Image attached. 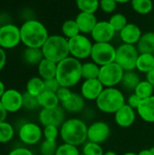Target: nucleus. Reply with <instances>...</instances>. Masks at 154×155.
Segmentation results:
<instances>
[{
    "instance_id": "nucleus-1",
    "label": "nucleus",
    "mask_w": 154,
    "mask_h": 155,
    "mask_svg": "<svg viewBox=\"0 0 154 155\" xmlns=\"http://www.w3.org/2000/svg\"><path fill=\"white\" fill-rule=\"evenodd\" d=\"M21 42L26 47L42 48L49 37L45 25L35 19L26 20L20 27Z\"/></svg>"
},
{
    "instance_id": "nucleus-2",
    "label": "nucleus",
    "mask_w": 154,
    "mask_h": 155,
    "mask_svg": "<svg viewBox=\"0 0 154 155\" xmlns=\"http://www.w3.org/2000/svg\"><path fill=\"white\" fill-rule=\"evenodd\" d=\"M82 64L80 60L73 56L58 63L55 78L60 86L70 88L76 85L82 79Z\"/></svg>"
},
{
    "instance_id": "nucleus-3",
    "label": "nucleus",
    "mask_w": 154,
    "mask_h": 155,
    "mask_svg": "<svg viewBox=\"0 0 154 155\" xmlns=\"http://www.w3.org/2000/svg\"><path fill=\"white\" fill-rule=\"evenodd\" d=\"M88 126L79 118H70L64 122L60 128V136L64 143L74 146L84 144L87 140Z\"/></svg>"
},
{
    "instance_id": "nucleus-4",
    "label": "nucleus",
    "mask_w": 154,
    "mask_h": 155,
    "mask_svg": "<svg viewBox=\"0 0 154 155\" xmlns=\"http://www.w3.org/2000/svg\"><path fill=\"white\" fill-rule=\"evenodd\" d=\"M41 49L45 59L56 64L67 58L70 54L68 39L59 35H49Z\"/></svg>"
},
{
    "instance_id": "nucleus-5",
    "label": "nucleus",
    "mask_w": 154,
    "mask_h": 155,
    "mask_svg": "<svg viewBox=\"0 0 154 155\" xmlns=\"http://www.w3.org/2000/svg\"><path fill=\"white\" fill-rule=\"evenodd\" d=\"M97 108L105 114H115L125 104V97L121 90L115 87L104 88L95 101Z\"/></svg>"
},
{
    "instance_id": "nucleus-6",
    "label": "nucleus",
    "mask_w": 154,
    "mask_h": 155,
    "mask_svg": "<svg viewBox=\"0 0 154 155\" xmlns=\"http://www.w3.org/2000/svg\"><path fill=\"white\" fill-rule=\"evenodd\" d=\"M139 51L136 45L122 44L116 48L115 63L125 71H134L139 57Z\"/></svg>"
},
{
    "instance_id": "nucleus-7",
    "label": "nucleus",
    "mask_w": 154,
    "mask_h": 155,
    "mask_svg": "<svg viewBox=\"0 0 154 155\" xmlns=\"http://www.w3.org/2000/svg\"><path fill=\"white\" fill-rule=\"evenodd\" d=\"M116 48L111 43H94L92 48L91 58L93 63L103 66L115 62Z\"/></svg>"
},
{
    "instance_id": "nucleus-8",
    "label": "nucleus",
    "mask_w": 154,
    "mask_h": 155,
    "mask_svg": "<svg viewBox=\"0 0 154 155\" xmlns=\"http://www.w3.org/2000/svg\"><path fill=\"white\" fill-rule=\"evenodd\" d=\"M124 70L115 62L101 66L98 80L105 87H114L121 84Z\"/></svg>"
},
{
    "instance_id": "nucleus-9",
    "label": "nucleus",
    "mask_w": 154,
    "mask_h": 155,
    "mask_svg": "<svg viewBox=\"0 0 154 155\" xmlns=\"http://www.w3.org/2000/svg\"><path fill=\"white\" fill-rule=\"evenodd\" d=\"M69 52L71 56L81 60L91 56L93 44L84 35H78L71 39H68Z\"/></svg>"
},
{
    "instance_id": "nucleus-10",
    "label": "nucleus",
    "mask_w": 154,
    "mask_h": 155,
    "mask_svg": "<svg viewBox=\"0 0 154 155\" xmlns=\"http://www.w3.org/2000/svg\"><path fill=\"white\" fill-rule=\"evenodd\" d=\"M21 42L20 28L13 24H5L0 27V47L13 48Z\"/></svg>"
},
{
    "instance_id": "nucleus-11",
    "label": "nucleus",
    "mask_w": 154,
    "mask_h": 155,
    "mask_svg": "<svg viewBox=\"0 0 154 155\" xmlns=\"http://www.w3.org/2000/svg\"><path fill=\"white\" fill-rule=\"evenodd\" d=\"M111 134L109 124L103 121H97L88 126L87 140L92 143L101 144L104 143Z\"/></svg>"
},
{
    "instance_id": "nucleus-12",
    "label": "nucleus",
    "mask_w": 154,
    "mask_h": 155,
    "mask_svg": "<svg viewBox=\"0 0 154 155\" xmlns=\"http://www.w3.org/2000/svg\"><path fill=\"white\" fill-rule=\"evenodd\" d=\"M39 121L44 127L49 125L59 127L65 121L64 111L61 106L53 109H42L39 113Z\"/></svg>"
},
{
    "instance_id": "nucleus-13",
    "label": "nucleus",
    "mask_w": 154,
    "mask_h": 155,
    "mask_svg": "<svg viewBox=\"0 0 154 155\" xmlns=\"http://www.w3.org/2000/svg\"><path fill=\"white\" fill-rule=\"evenodd\" d=\"M43 135L40 126L34 123H26L19 129V138L25 144L37 143Z\"/></svg>"
},
{
    "instance_id": "nucleus-14",
    "label": "nucleus",
    "mask_w": 154,
    "mask_h": 155,
    "mask_svg": "<svg viewBox=\"0 0 154 155\" xmlns=\"http://www.w3.org/2000/svg\"><path fill=\"white\" fill-rule=\"evenodd\" d=\"M0 102L7 112H17L23 107V94L15 89H7L2 95Z\"/></svg>"
},
{
    "instance_id": "nucleus-15",
    "label": "nucleus",
    "mask_w": 154,
    "mask_h": 155,
    "mask_svg": "<svg viewBox=\"0 0 154 155\" xmlns=\"http://www.w3.org/2000/svg\"><path fill=\"white\" fill-rule=\"evenodd\" d=\"M115 31L109 21H98L91 33L95 43H110L115 35Z\"/></svg>"
},
{
    "instance_id": "nucleus-16",
    "label": "nucleus",
    "mask_w": 154,
    "mask_h": 155,
    "mask_svg": "<svg viewBox=\"0 0 154 155\" xmlns=\"http://www.w3.org/2000/svg\"><path fill=\"white\" fill-rule=\"evenodd\" d=\"M104 86L97 79L84 80L81 85V95L86 100H95L103 91Z\"/></svg>"
},
{
    "instance_id": "nucleus-17",
    "label": "nucleus",
    "mask_w": 154,
    "mask_h": 155,
    "mask_svg": "<svg viewBox=\"0 0 154 155\" xmlns=\"http://www.w3.org/2000/svg\"><path fill=\"white\" fill-rule=\"evenodd\" d=\"M136 118L135 111L133 108L125 104L114 114V121L120 127L127 128L133 124Z\"/></svg>"
},
{
    "instance_id": "nucleus-18",
    "label": "nucleus",
    "mask_w": 154,
    "mask_h": 155,
    "mask_svg": "<svg viewBox=\"0 0 154 155\" xmlns=\"http://www.w3.org/2000/svg\"><path fill=\"white\" fill-rule=\"evenodd\" d=\"M119 35L123 44L133 45L138 44L143 35L141 28L133 23H128L127 25L119 33Z\"/></svg>"
},
{
    "instance_id": "nucleus-19",
    "label": "nucleus",
    "mask_w": 154,
    "mask_h": 155,
    "mask_svg": "<svg viewBox=\"0 0 154 155\" xmlns=\"http://www.w3.org/2000/svg\"><path fill=\"white\" fill-rule=\"evenodd\" d=\"M74 20L82 35L91 34L98 22L94 14H88L84 12H80Z\"/></svg>"
},
{
    "instance_id": "nucleus-20",
    "label": "nucleus",
    "mask_w": 154,
    "mask_h": 155,
    "mask_svg": "<svg viewBox=\"0 0 154 155\" xmlns=\"http://www.w3.org/2000/svg\"><path fill=\"white\" fill-rule=\"evenodd\" d=\"M139 116L147 123H154V95L142 100L137 108Z\"/></svg>"
},
{
    "instance_id": "nucleus-21",
    "label": "nucleus",
    "mask_w": 154,
    "mask_h": 155,
    "mask_svg": "<svg viewBox=\"0 0 154 155\" xmlns=\"http://www.w3.org/2000/svg\"><path fill=\"white\" fill-rule=\"evenodd\" d=\"M57 71V64L44 58L38 64V74L43 80L55 78Z\"/></svg>"
},
{
    "instance_id": "nucleus-22",
    "label": "nucleus",
    "mask_w": 154,
    "mask_h": 155,
    "mask_svg": "<svg viewBox=\"0 0 154 155\" xmlns=\"http://www.w3.org/2000/svg\"><path fill=\"white\" fill-rule=\"evenodd\" d=\"M62 107L69 113H79L84 107V98L79 94L73 93L66 102L62 103Z\"/></svg>"
},
{
    "instance_id": "nucleus-23",
    "label": "nucleus",
    "mask_w": 154,
    "mask_h": 155,
    "mask_svg": "<svg viewBox=\"0 0 154 155\" xmlns=\"http://www.w3.org/2000/svg\"><path fill=\"white\" fill-rule=\"evenodd\" d=\"M136 47L140 54H154V33L147 32L143 34Z\"/></svg>"
},
{
    "instance_id": "nucleus-24",
    "label": "nucleus",
    "mask_w": 154,
    "mask_h": 155,
    "mask_svg": "<svg viewBox=\"0 0 154 155\" xmlns=\"http://www.w3.org/2000/svg\"><path fill=\"white\" fill-rule=\"evenodd\" d=\"M39 105L43 107V109H53L59 106V99L56 96L55 93H51L47 91H44L41 94L37 96Z\"/></svg>"
},
{
    "instance_id": "nucleus-25",
    "label": "nucleus",
    "mask_w": 154,
    "mask_h": 155,
    "mask_svg": "<svg viewBox=\"0 0 154 155\" xmlns=\"http://www.w3.org/2000/svg\"><path fill=\"white\" fill-rule=\"evenodd\" d=\"M154 68V54H140L136 62V69L141 73H149Z\"/></svg>"
},
{
    "instance_id": "nucleus-26",
    "label": "nucleus",
    "mask_w": 154,
    "mask_h": 155,
    "mask_svg": "<svg viewBox=\"0 0 154 155\" xmlns=\"http://www.w3.org/2000/svg\"><path fill=\"white\" fill-rule=\"evenodd\" d=\"M24 60L30 64H39L40 62L44 58L41 48L26 47L23 52Z\"/></svg>"
},
{
    "instance_id": "nucleus-27",
    "label": "nucleus",
    "mask_w": 154,
    "mask_h": 155,
    "mask_svg": "<svg viewBox=\"0 0 154 155\" xmlns=\"http://www.w3.org/2000/svg\"><path fill=\"white\" fill-rule=\"evenodd\" d=\"M142 80H141L139 74L137 73H135L134 71H125L121 84H123V86L125 89L134 91V89L136 88V86L139 84V83Z\"/></svg>"
},
{
    "instance_id": "nucleus-28",
    "label": "nucleus",
    "mask_w": 154,
    "mask_h": 155,
    "mask_svg": "<svg viewBox=\"0 0 154 155\" xmlns=\"http://www.w3.org/2000/svg\"><path fill=\"white\" fill-rule=\"evenodd\" d=\"M100 68L98 64L92 62H86L82 64V78L84 80L97 79L100 73Z\"/></svg>"
},
{
    "instance_id": "nucleus-29",
    "label": "nucleus",
    "mask_w": 154,
    "mask_h": 155,
    "mask_svg": "<svg viewBox=\"0 0 154 155\" xmlns=\"http://www.w3.org/2000/svg\"><path fill=\"white\" fill-rule=\"evenodd\" d=\"M44 91V80L41 77L34 76L30 78L26 84V92L34 96H38Z\"/></svg>"
},
{
    "instance_id": "nucleus-30",
    "label": "nucleus",
    "mask_w": 154,
    "mask_h": 155,
    "mask_svg": "<svg viewBox=\"0 0 154 155\" xmlns=\"http://www.w3.org/2000/svg\"><path fill=\"white\" fill-rule=\"evenodd\" d=\"M154 86L147 80H142L134 89V94L142 100L147 99L154 95Z\"/></svg>"
},
{
    "instance_id": "nucleus-31",
    "label": "nucleus",
    "mask_w": 154,
    "mask_h": 155,
    "mask_svg": "<svg viewBox=\"0 0 154 155\" xmlns=\"http://www.w3.org/2000/svg\"><path fill=\"white\" fill-rule=\"evenodd\" d=\"M62 32L65 38L71 39L78 35H80L79 27L74 19H67L62 25Z\"/></svg>"
},
{
    "instance_id": "nucleus-32",
    "label": "nucleus",
    "mask_w": 154,
    "mask_h": 155,
    "mask_svg": "<svg viewBox=\"0 0 154 155\" xmlns=\"http://www.w3.org/2000/svg\"><path fill=\"white\" fill-rule=\"evenodd\" d=\"M131 5L133 9L140 15H147L153 9V4L151 0H133Z\"/></svg>"
},
{
    "instance_id": "nucleus-33",
    "label": "nucleus",
    "mask_w": 154,
    "mask_h": 155,
    "mask_svg": "<svg viewBox=\"0 0 154 155\" xmlns=\"http://www.w3.org/2000/svg\"><path fill=\"white\" fill-rule=\"evenodd\" d=\"M76 5L80 12L95 14V12L100 8V2L97 0H77Z\"/></svg>"
},
{
    "instance_id": "nucleus-34",
    "label": "nucleus",
    "mask_w": 154,
    "mask_h": 155,
    "mask_svg": "<svg viewBox=\"0 0 154 155\" xmlns=\"http://www.w3.org/2000/svg\"><path fill=\"white\" fill-rule=\"evenodd\" d=\"M109 23L112 25V27L114 29L115 32H121L128 24L127 22V18L126 16L122 14V13H115L113 14L110 19H109Z\"/></svg>"
},
{
    "instance_id": "nucleus-35",
    "label": "nucleus",
    "mask_w": 154,
    "mask_h": 155,
    "mask_svg": "<svg viewBox=\"0 0 154 155\" xmlns=\"http://www.w3.org/2000/svg\"><path fill=\"white\" fill-rule=\"evenodd\" d=\"M14 136V128L6 122L0 123V143H5L12 140Z\"/></svg>"
},
{
    "instance_id": "nucleus-36",
    "label": "nucleus",
    "mask_w": 154,
    "mask_h": 155,
    "mask_svg": "<svg viewBox=\"0 0 154 155\" xmlns=\"http://www.w3.org/2000/svg\"><path fill=\"white\" fill-rule=\"evenodd\" d=\"M82 153L84 155H103L104 152L100 144L88 141L84 144Z\"/></svg>"
},
{
    "instance_id": "nucleus-37",
    "label": "nucleus",
    "mask_w": 154,
    "mask_h": 155,
    "mask_svg": "<svg viewBox=\"0 0 154 155\" xmlns=\"http://www.w3.org/2000/svg\"><path fill=\"white\" fill-rule=\"evenodd\" d=\"M23 107L27 110H35L40 107L37 97L30 94L27 92H25L23 94Z\"/></svg>"
},
{
    "instance_id": "nucleus-38",
    "label": "nucleus",
    "mask_w": 154,
    "mask_h": 155,
    "mask_svg": "<svg viewBox=\"0 0 154 155\" xmlns=\"http://www.w3.org/2000/svg\"><path fill=\"white\" fill-rule=\"evenodd\" d=\"M58 146L59 145H57L56 141L53 142V141L44 140L40 146V152L42 155H54Z\"/></svg>"
},
{
    "instance_id": "nucleus-39",
    "label": "nucleus",
    "mask_w": 154,
    "mask_h": 155,
    "mask_svg": "<svg viewBox=\"0 0 154 155\" xmlns=\"http://www.w3.org/2000/svg\"><path fill=\"white\" fill-rule=\"evenodd\" d=\"M80 153H81L76 146L68 143H63L58 146L54 155H80Z\"/></svg>"
},
{
    "instance_id": "nucleus-40",
    "label": "nucleus",
    "mask_w": 154,
    "mask_h": 155,
    "mask_svg": "<svg viewBox=\"0 0 154 155\" xmlns=\"http://www.w3.org/2000/svg\"><path fill=\"white\" fill-rule=\"evenodd\" d=\"M60 134V130H58V127L54 125L45 126L44 129V135L45 140L55 142L58 135Z\"/></svg>"
},
{
    "instance_id": "nucleus-41",
    "label": "nucleus",
    "mask_w": 154,
    "mask_h": 155,
    "mask_svg": "<svg viewBox=\"0 0 154 155\" xmlns=\"http://www.w3.org/2000/svg\"><path fill=\"white\" fill-rule=\"evenodd\" d=\"M117 1L114 0H102L100 1V8L105 13H113L117 7Z\"/></svg>"
},
{
    "instance_id": "nucleus-42",
    "label": "nucleus",
    "mask_w": 154,
    "mask_h": 155,
    "mask_svg": "<svg viewBox=\"0 0 154 155\" xmlns=\"http://www.w3.org/2000/svg\"><path fill=\"white\" fill-rule=\"evenodd\" d=\"M55 94H56V96L59 99V101L61 103H64V102H66L72 96L73 92L70 90V88L61 86Z\"/></svg>"
},
{
    "instance_id": "nucleus-43",
    "label": "nucleus",
    "mask_w": 154,
    "mask_h": 155,
    "mask_svg": "<svg viewBox=\"0 0 154 155\" xmlns=\"http://www.w3.org/2000/svg\"><path fill=\"white\" fill-rule=\"evenodd\" d=\"M44 91L51 92V93H56L57 90L61 87L56 78L44 80Z\"/></svg>"
},
{
    "instance_id": "nucleus-44",
    "label": "nucleus",
    "mask_w": 154,
    "mask_h": 155,
    "mask_svg": "<svg viewBox=\"0 0 154 155\" xmlns=\"http://www.w3.org/2000/svg\"><path fill=\"white\" fill-rule=\"evenodd\" d=\"M141 102H142V99H141L139 96H137L135 94H131V95L128 97L127 104H128L129 106H131L132 108L137 110V108H138V106L140 105Z\"/></svg>"
},
{
    "instance_id": "nucleus-45",
    "label": "nucleus",
    "mask_w": 154,
    "mask_h": 155,
    "mask_svg": "<svg viewBox=\"0 0 154 155\" xmlns=\"http://www.w3.org/2000/svg\"><path fill=\"white\" fill-rule=\"evenodd\" d=\"M8 155H34V153L26 148L20 147V148H16V149L12 150L8 153Z\"/></svg>"
},
{
    "instance_id": "nucleus-46",
    "label": "nucleus",
    "mask_w": 154,
    "mask_h": 155,
    "mask_svg": "<svg viewBox=\"0 0 154 155\" xmlns=\"http://www.w3.org/2000/svg\"><path fill=\"white\" fill-rule=\"evenodd\" d=\"M6 63V54L5 52V50L0 47V71L5 67Z\"/></svg>"
},
{
    "instance_id": "nucleus-47",
    "label": "nucleus",
    "mask_w": 154,
    "mask_h": 155,
    "mask_svg": "<svg viewBox=\"0 0 154 155\" xmlns=\"http://www.w3.org/2000/svg\"><path fill=\"white\" fill-rule=\"evenodd\" d=\"M6 115H7V111L5 110V108L4 107V105L0 102V123L5 122Z\"/></svg>"
},
{
    "instance_id": "nucleus-48",
    "label": "nucleus",
    "mask_w": 154,
    "mask_h": 155,
    "mask_svg": "<svg viewBox=\"0 0 154 155\" xmlns=\"http://www.w3.org/2000/svg\"><path fill=\"white\" fill-rule=\"evenodd\" d=\"M146 80L150 82L154 86V68L152 69L149 73L146 74Z\"/></svg>"
},
{
    "instance_id": "nucleus-49",
    "label": "nucleus",
    "mask_w": 154,
    "mask_h": 155,
    "mask_svg": "<svg viewBox=\"0 0 154 155\" xmlns=\"http://www.w3.org/2000/svg\"><path fill=\"white\" fill-rule=\"evenodd\" d=\"M5 84H4V83L0 80V99H1V97H2V95L4 94V93H5Z\"/></svg>"
},
{
    "instance_id": "nucleus-50",
    "label": "nucleus",
    "mask_w": 154,
    "mask_h": 155,
    "mask_svg": "<svg viewBox=\"0 0 154 155\" xmlns=\"http://www.w3.org/2000/svg\"><path fill=\"white\" fill-rule=\"evenodd\" d=\"M138 155H152V154H151L150 149H144V150H142L141 152H139Z\"/></svg>"
},
{
    "instance_id": "nucleus-51",
    "label": "nucleus",
    "mask_w": 154,
    "mask_h": 155,
    "mask_svg": "<svg viewBox=\"0 0 154 155\" xmlns=\"http://www.w3.org/2000/svg\"><path fill=\"white\" fill-rule=\"evenodd\" d=\"M103 155H117V153L115 152H113V151H107V152L104 153Z\"/></svg>"
},
{
    "instance_id": "nucleus-52",
    "label": "nucleus",
    "mask_w": 154,
    "mask_h": 155,
    "mask_svg": "<svg viewBox=\"0 0 154 155\" xmlns=\"http://www.w3.org/2000/svg\"><path fill=\"white\" fill-rule=\"evenodd\" d=\"M123 155H138V153H133V152H128V153H125Z\"/></svg>"
},
{
    "instance_id": "nucleus-53",
    "label": "nucleus",
    "mask_w": 154,
    "mask_h": 155,
    "mask_svg": "<svg viewBox=\"0 0 154 155\" xmlns=\"http://www.w3.org/2000/svg\"><path fill=\"white\" fill-rule=\"evenodd\" d=\"M150 152H151V154L154 155V146L152 147V148H150Z\"/></svg>"
},
{
    "instance_id": "nucleus-54",
    "label": "nucleus",
    "mask_w": 154,
    "mask_h": 155,
    "mask_svg": "<svg viewBox=\"0 0 154 155\" xmlns=\"http://www.w3.org/2000/svg\"><path fill=\"white\" fill-rule=\"evenodd\" d=\"M80 155H84V153H80Z\"/></svg>"
},
{
    "instance_id": "nucleus-55",
    "label": "nucleus",
    "mask_w": 154,
    "mask_h": 155,
    "mask_svg": "<svg viewBox=\"0 0 154 155\" xmlns=\"http://www.w3.org/2000/svg\"><path fill=\"white\" fill-rule=\"evenodd\" d=\"M0 27H1V25H0Z\"/></svg>"
},
{
    "instance_id": "nucleus-56",
    "label": "nucleus",
    "mask_w": 154,
    "mask_h": 155,
    "mask_svg": "<svg viewBox=\"0 0 154 155\" xmlns=\"http://www.w3.org/2000/svg\"><path fill=\"white\" fill-rule=\"evenodd\" d=\"M0 155H2V154H0Z\"/></svg>"
}]
</instances>
